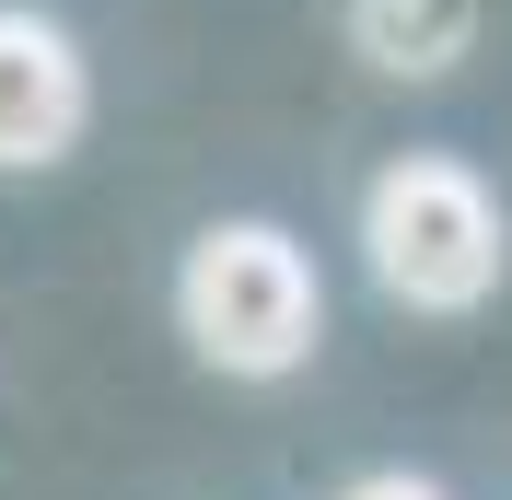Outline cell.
I'll use <instances>...</instances> for the list:
<instances>
[{
	"instance_id": "3957f363",
	"label": "cell",
	"mask_w": 512,
	"mask_h": 500,
	"mask_svg": "<svg viewBox=\"0 0 512 500\" xmlns=\"http://www.w3.org/2000/svg\"><path fill=\"white\" fill-rule=\"evenodd\" d=\"M94 117V82H82V47H70L47 12H12L0 0V175H35L59 163Z\"/></svg>"
},
{
	"instance_id": "277c9868",
	"label": "cell",
	"mask_w": 512,
	"mask_h": 500,
	"mask_svg": "<svg viewBox=\"0 0 512 500\" xmlns=\"http://www.w3.org/2000/svg\"><path fill=\"white\" fill-rule=\"evenodd\" d=\"M350 47L384 82H443L478 47V0H350Z\"/></svg>"
},
{
	"instance_id": "6da1fadb",
	"label": "cell",
	"mask_w": 512,
	"mask_h": 500,
	"mask_svg": "<svg viewBox=\"0 0 512 500\" xmlns=\"http://www.w3.org/2000/svg\"><path fill=\"white\" fill-rule=\"evenodd\" d=\"M361 256H373V280L408 314H478L512 268V221H501L478 163L396 152L373 175V198H361Z\"/></svg>"
},
{
	"instance_id": "7a4b0ae2",
	"label": "cell",
	"mask_w": 512,
	"mask_h": 500,
	"mask_svg": "<svg viewBox=\"0 0 512 500\" xmlns=\"http://www.w3.org/2000/svg\"><path fill=\"white\" fill-rule=\"evenodd\" d=\"M175 326L210 373H245V384H280L315 361V326H326V291H315V256L291 245L280 221H210L175 268Z\"/></svg>"
},
{
	"instance_id": "5b68a950",
	"label": "cell",
	"mask_w": 512,
	"mask_h": 500,
	"mask_svg": "<svg viewBox=\"0 0 512 500\" xmlns=\"http://www.w3.org/2000/svg\"><path fill=\"white\" fill-rule=\"evenodd\" d=\"M350 500H443V489H431V477H408V466H384V477H361Z\"/></svg>"
}]
</instances>
